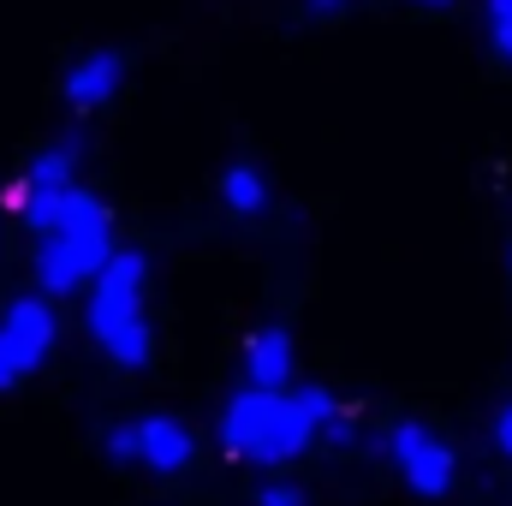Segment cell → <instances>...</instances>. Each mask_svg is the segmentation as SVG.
I'll use <instances>...</instances> for the list:
<instances>
[{
  "instance_id": "1",
  "label": "cell",
  "mask_w": 512,
  "mask_h": 506,
  "mask_svg": "<svg viewBox=\"0 0 512 506\" xmlns=\"http://www.w3.org/2000/svg\"><path fill=\"white\" fill-rule=\"evenodd\" d=\"M90 280H96V292H90V334H96V346H102L120 370H143L149 352H155L149 316H143L149 256L143 251H108Z\"/></svg>"
},
{
  "instance_id": "2",
  "label": "cell",
  "mask_w": 512,
  "mask_h": 506,
  "mask_svg": "<svg viewBox=\"0 0 512 506\" xmlns=\"http://www.w3.org/2000/svg\"><path fill=\"white\" fill-rule=\"evenodd\" d=\"M316 423L298 411V399H286L280 387H245L227 411H221V441L227 453L251 459V465H286L310 447Z\"/></svg>"
},
{
  "instance_id": "3",
  "label": "cell",
  "mask_w": 512,
  "mask_h": 506,
  "mask_svg": "<svg viewBox=\"0 0 512 506\" xmlns=\"http://www.w3.org/2000/svg\"><path fill=\"white\" fill-rule=\"evenodd\" d=\"M108 251H114L108 209L78 215V221H66V227L42 233V239H36V280H42V292H48V298L78 292V286L102 268V256H108Z\"/></svg>"
},
{
  "instance_id": "4",
  "label": "cell",
  "mask_w": 512,
  "mask_h": 506,
  "mask_svg": "<svg viewBox=\"0 0 512 506\" xmlns=\"http://www.w3.org/2000/svg\"><path fill=\"white\" fill-rule=\"evenodd\" d=\"M387 447H393V459H399V477L423 495V501H441L447 489H453V453L423 429V423H393V435H387Z\"/></svg>"
},
{
  "instance_id": "5",
  "label": "cell",
  "mask_w": 512,
  "mask_h": 506,
  "mask_svg": "<svg viewBox=\"0 0 512 506\" xmlns=\"http://www.w3.org/2000/svg\"><path fill=\"white\" fill-rule=\"evenodd\" d=\"M0 340H6V352L18 358V370L30 376L48 352H54V310L42 304V298H18L12 310H6V328H0Z\"/></svg>"
},
{
  "instance_id": "6",
  "label": "cell",
  "mask_w": 512,
  "mask_h": 506,
  "mask_svg": "<svg viewBox=\"0 0 512 506\" xmlns=\"http://www.w3.org/2000/svg\"><path fill=\"white\" fill-rule=\"evenodd\" d=\"M137 429V465H149L155 477H179L185 465H191V429L179 423V417H143V423H131Z\"/></svg>"
},
{
  "instance_id": "7",
  "label": "cell",
  "mask_w": 512,
  "mask_h": 506,
  "mask_svg": "<svg viewBox=\"0 0 512 506\" xmlns=\"http://www.w3.org/2000/svg\"><path fill=\"white\" fill-rule=\"evenodd\" d=\"M120 78H126V60L120 54H90V60H78L72 72H66V102L72 108H102L114 90H120Z\"/></svg>"
},
{
  "instance_id": "8",
  "label": "cell",
  "mask_w": 512,
  "mask_h": 506,
  "mask_svg": "<svg viewBox=\"0 0 512 506\" xmlns=\"http://www.w3.org/2000/svg\"><path fill=\"white\" fill-rule=\"evenodd\" d=\"M245 370H251V387H286V376H292V334L286 328H256L251 346H245Z\"/></svg>"
},
{
  "instance_id": "9",
  "label": "cell",
  "mask_w": 512,
  "mask_h": 506,
  "mask_svg": "<svg viewBox=\"0 0 512 506\" xmlns=\"http://www.w3.org/2000/svg\"><path fill=\"white\" fill-rule=\"evenodd\" d=\"M221 203H227L233 215H256V209L268 203L262 173H256V167H227V179H221Z\"/></svg>"
},
{
  "instance_id": "10",
  "label": "cell",
  "mask_w": 512,
  "mask_h": 506,
  "mask_svg": "<svg viewBox=\"0 0 512 506\" xmlns=\"http://www.w3.org/2000/svg\"><path fill=\"white\" fill-rule=\"evenodd\" d=\"M72 173H78V143H60V149H42V155L30 161L24 185H30V191H42V185H72Z\"/></svg>"
},
{
  "instance_id": "11",
  "label": "cell",
  "mask_w": 512,
  "mask_h": 506,
  "mask_svg": "<svg viewBox=\"0 0 512 506\" xmlns=\"http://www.w3.org/2000/svg\"><path fill=\"white\" fill-rule=\"evenodd\" d=\"M298 411H304V417H310V423L322 429V423H328V417H334L340 405H334V393H328V387H316V381H310V387L298 393Z\"/></svg>"
},
{
  "instance_id": "12",
  "label": "cell",
  "mask_w": 512,
  "mask_h": 506,
  "mask_svg": "<svg viewBox=\"0 0 512 506\" xmlns=\"http://www.w3.org/2000/svg\"><path fill=\"white\" fill-rule=\"evenodd\" d=\"M489 30H495V48L512 60V0H489Z\"/></svg>"
},
{
  "instance_id": "13",
  "label": "cell",
  "mask_w": 512,
  "mask_h": 506,
  "mask_svg": "<svg viewBox=\"0 0 512 506\" xmlns=\"http://www.w3.org/2000/svg\"><path fill=\"white\" fill-rule=\"evenodd\" d=\"M256 506H304V489H292V483H262V489H256Z\"/></svg>"
},
{
  "instance_id": "14",
  "label": "cell",
  "mask_w": 512,
  "mask_h": 506,
  "mask_svg": "<svg viewBox=\"0 0 512 506\" xmlns=\"http://www.w3.org/2000/svg\"><path fill=\"white\" fill-rule=\"evenodd\" d=\"M322 435H328V441H334V447H346V441H352V435H358V423H352V417H346V411H334V417H328V423H322Z\"/></svg>"
},
{
  "instance_id": "15",
  "label": "cell",
  "mask_w": 512,
  "mask_h": 506,
  "mask_svg": "<svg viewBox=\"0 0 512 506\" xmlns=\"http://www.w3.org/2000/svg\"><path fill=\"white\" fill-rule=\"evenodd\" d=\"M108 459H137V429H114V435H108Z\"/></svg>"
},
{
  "instance_id": "16",
  "label": "cell",
  "mask_w": 512,
  "mask_h": 506,
  "mask_svg": "<svg viewBox=\"0 0 512 506\" xmlns=\"http://www.w3.org/2000/svg\"><path fill=\"white\" fill-rule=\"evenodd\" d=\"M495 453H507L512 459V399L495 411Z\"/></svg>"
},
{
  "instance_id": "17",
  "label": "cell",
  "mask_w": 512,
  "mask_h": 506,
  "mask_svg": "<svg viewBox=\"0 0 512 506\" xmlns=\"http://www.w3.org/2000/svg\"><path fill=\"white\" fill-rule=\"evenodd\" d=\"M18 381H24V370H18V358L6 352V340H0V393H6V387H18Z\"/></svg>"
},
{
  "instance_id": "18",
  "label": "cell",
  "mask_w": 512,
  "mask_h": 506,
  "mask_svg": "<svg viewBox=\"0 0 512 506\" xmlns=\"http://www.w3.org/2000/svg\"><path fill=\"white\" fill-rule=\"evenodd\" d=\"M304 6H310V12H316V18H334V12H340V6H346V0H304Z\"/></svg>"
},
{
  "instance_id": "19",
  "label": "cell",
  "mask_w": 512,
  "mask_h": 506,
  "mask_svg": "<svg viewBox=\"0 0 512 506\" xmlns=\"http://www.w3.org/2000/svg\"><path fill=\"white\" fill-rule=\"evenodd\" d=\"M417 6H453V0H417Z\"/></svg>"
}]
</instances>
